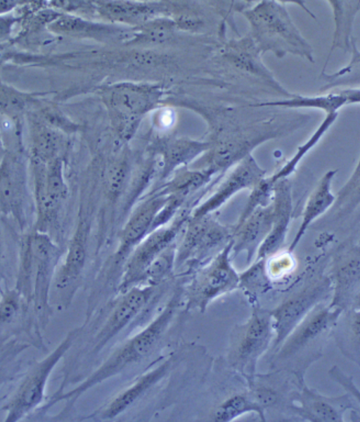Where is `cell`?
I'll return each mask as SVG.
<instances>
[{
  "label": "cell",
  "mask_w": 360,
  "mask_h": 422,
  "mask_svg": "<svg viewBox=\"0 0 360 422\" xmlns=\"http://www.w3.org/2000/svg\"><path fill=\"white\" fill-rule=\"evenodd\" d=\"M25 234L30 255L32 309L37 325L44 333L53 314L50 291L53 277L63 252L49 234L32 229Z\"/></svg>",
  "instance_id": "obj_5"
},
{
  "label": "cell",
  "mask_w": 360,
  "mask_h": 422,
  "mask_svg": "<svg viewBox=\"0 0 360 422\" xmlns=\"http://www.w3.org/2000/svg\"><path fill=\"white\" fill-rule=\"evenodd\" d=\"M8 273L5 266L4 240L1 228L0 226V290L5 286H11L8 283Z\"/></svg>",
  "instance_id": "obj_27"
},
{
  "label": "cell",
  "mask_w": 360,
  "mask_h": 422,
  "mask_svg": "<svg viewBox=\"0 0 360 422\" xmlns=\"http://www.w3.org/2000/svg\"><path fill=\"white\" fill-rule=\"evenodd\" d=\"M273 219L271 229L258 248L259 257L278 250L283 245L291 216L290 187L285 179L276 181L273 188Z\"/></svg>",
  "instance_id": "obj_15"
},
{
  "label": "cell",
  "mask_w": 360,
  "mask_h": 422,
  "mask_svg": "<svg viewBox=\"0 0 360 422\" xmlns=\"http://www.w3.org/2000/svg\"><path fill=\"white\" fill-rule=\"evenodd\" d=\"M267 324L263 319L256 318L247 331L241 347V354L247 356L259 346L266 335Z\"/></svg>",
  "instance_id": "obj_23"
},
{
  "label": "cell",
  "mask_w": 360,
  "mask_h": 422,
  "mask_svg": "<svg viewBox=\"0 0 360 422\" xmlns=\"http://www.w3.org/2000/svg\"><path fill=\"white\" fill-rule=\"evenodd\" d=\"M233 241L201 269L187 290V307L203 306L210 299L227 289L236 281V275L229 262Z\"/></svg>",
  "instance_id": "obj_11"
},
{
  "label": "cell",
  "mask_w": 360,
  "mask_h": 422,
  "mask_svg": "<svg viewBox=\"0 0 360 422\" xmlns=\"http://www.w3.org/2000/svg\"><path fill=\"white\" fill-rule=\"evenodd\" d=\"M176 355L172 354L153 369L141 375L134 383L116 395L101 411V418L112 419L143 397L151 388L168 375L176 364Z\"/></svg>",
  "instance_id": "obj_14"
},
{
  "label": "cell",
  "mask_w": 360,
  "mask_h": 422,
  "mask_svg": "<svg viewBox=\"0 0 360 422\" xmlns=\"http://www.w3.org/2000/svg\"><path fill=\"white\" fill-rule=\"evenodd\" d=\"M273 219V205L259 206L243 222L237 224L233 235L231 250L252 251L260 245L269 234Z\"/></svg>",
  "instance_id": "obj_16"
},
{
  "label": "cell",
  "mask_w": 360,
  "mask_h": 422,
  "mask_svg": "<svg viewBox=\"0 0 360 422\" xmlns=\"http://www.w3.org/2000/svg\"><path fill=\"white\" fill-rule=\"evenodd\" d=\"M247 407V402L241 397H234L219 407L214 414L218 421H225L232 418Z\"/></svg>",
  "instance_id": "obj_25"
},
{
  "label": "cell",
  "mask_w": 360,
  "mask_h": 422,
  "mask_svg": "<svg viewBox=\"0 0 360 422\" xmlns=\"http://www.w3.org/2000/svg\"><path fill=\"white\" fill-rule=\"evenodd\" d=\"M78 333L79 328L71 330L44 357L27 361L7 383L9 387L0 397V412L5 414L4 421H25L44 402L51 374L72 345Z\"/></svg>",
  "instance_id": "obj_3"
},
{
  "label": "cell",
  "mask_w": 360,
  "mask_h": 422,
  "mask_svg": "<svg viewBox=\"0 0 360 422\" xmlns=\"http://www.w3.org/2000/svg\"><path fill=\"white\" fill-rule=\"evenodd\" d=\"M308 302L309 301L306 298H300L289 303L282 309L278 317L280 336L283 335L286 332V329L289 328L297 318L305 310L309 305Z\"/></svg>",
  "instance_id": "obj_24"
},
{
  "label": "cell",
  "mask_w": 360,
  "mask_h": 422,
  "mask_svg": "<svg viewBox=\"0 0 360 422\" xmlns=\"http://www.w3.org/2000/svg\"><path fill=\"white\" fill-rule=\"evenodd\" d=\"M30 188L26 165L15 158L4 157L0 162V216L11 217L22 233L32 225Z\"/></svg>",
  "instance_id": "obj_7"
},
{
  "label": "cell",
  "mask_w": 360,
  "mask_h": 422,
  "mask_svg": "<svg viewBox=\"0 0 360 422\" xmlns=\"http://www.w3.org/2000/svg\"><path fill=\"white\" fill-rule=\"evenodd\" d=\"M167 200V196L160 189L136 206L120 232L113 260L115 267L120 264L124 267L132 250L150 232L154 220Z\"/></svg>",
  "instance_id": "obj_12"
},
{
  "label": "cell",
  "mask_w": 360,
  "mask_h": 422,
  "mask_svg": "<svg viewBox=\"0 0 360 422\" xmlns=\"http://www.w3.org/2000/svg\"><path fill=\"white\" fill-rule=\"evenodd\" d=\"M310 409L316 416L324 421H336L338 416L335 410L328 403L317 400L313 402Z\"/></svg>",
  "instance_id": "obj_26"
},
{
  "label": "cell",
  "mask_w": 360,
  "mask_h": 422,
  "mask_svg": "<svg viewBox=\"0 0 360 422\" xmlns=\"http://www.w3.org/2000/svg\"><path fill=\"white\" fill-rule=\"evenodd\" d=\"M6 27L7 24L6 21H4L2 19H0V34L4 32V30L6 29Z\"/></svg>",
  "instance_id": "obj_28"
},
{
  "label": "cell",
  "mask_w": 360,
  "mask_h": 422,
  "mask_svg": "<svg viewBox=\"0 0 360 422\" xmlns=\"http://www.w3.org/2000/svg\"><path fill=\"white\" fill-rule=\"evenodd\" d=\"M0 339H17L42 352L47 350L32 307L13 286L0 290Z\"/></svg>",
  "instance_id": "obj_8"
},
{
  "label": "cell",
  "mask_w": 360,
  "mask_h": 422,
  "mask_svg": "<svg viewBox=\"0 0 360 422\" xmlns=\"http://www.w3.org/2000/svg\"><path fill=\"white\" fill-rule=\"evenodd\" d=\"M182 292L176 291L160 313L142 331L117 347L105 360L74 388L53 398H47L44 408L50 410L60 402L65 406L56 414L63 421L69 415L77 399L86 390L117 375L153 355L169 335L181 305Z\"/></svg>",
  "instance_id": "obj_1"
},
{
  "label": "cell",
  "mask_w": 360,
  "mask_h": 422,
  "mask_svg": "<svg viewBox=\"0 0 360 422\" xmlns=\"http://www.w3.org/2000/svg\"><path fill=\"white\" fill-rule=\"evenodd\" d=\"M202 149V145L193 143H177L165 153L159 172L161 179H167L176 170L184 167Z\"/></svg>",
  "instance_id": "obj_20"
},
{
  "label": "cell",
  "mask_w": 360,
  "mask_h": 422,
  "mask_svg": "<svg viewBox=\"0 0 360 422\" xmlns=\"http://www.w3.org/2000/svg\"><path fill=\"white\" fill-rule=\"evenodd\" d=\"M86 236L80 222L70 239L62 262L55 271L50 291V302L60 309H67L77 292L86 258Z\"/></svg>",
  "instance_id": "obj_10"
},
{
  "label": "cell",
  "mask_w": 360,
  "mask_h": 422,
  "mask_svg": "<svg viewBox=\"0 0 360 422\" xmlns=\"http://www.w3.org/2000/svg\"><path fill=\"white\" fill-rule=\"evenodd\" d=\"M34 219L32 229L51 237L60 229L63 205L68 195L63 164L58 158L47 165L31 161Z\"/></svg>",
  "instance_id": "obj_4"
},
{
  "label": "cell",
  "mask_w": 360,
  "mask_h": 422,
  "mask_svg": "<svg viewBox=\"0 0 360 422\" xmlns=\"http://www.w3.org/2000/svg\"><path fill=\"white\" fill-rule=\"evenodd\" d=\"M262 170L252 159L240 163L220 184L216 191L204 202L191 211V217L210 215L238 191L253 188L264 178Z\"/></svg>",
  "instance_id": "obj_13"
},
{
  "label": "cell",
  "mask_w": 360,
  "mask_h": 422,
  "mask_svg": "<svg viewBox=\"0 0 360 422\" xmlns=\"http://www.w3.org/2000/svg\"><path fill=\"white\" fill-rule=\"evenodd\" d=\"M176 247V262L183 264L203 259L213 250H221L231 241L230 231L210 215L189 216Z\"/></svg>",
  "instance_id": "obj_9"
},
{
  "label": "cell",
  "mask_w": 360,
  "mask_h": 422,
  "mask_svg": "<svg viewBox=\"0 0 360 422\" xmlns=\"http://www.w3.org/2000/svg\"><path fill=\"white\" fill-rule=\"evenodd\" d=\"M191 210L181 209L172 222L148 233L132 250L123 267L117 287L123 293L140 283L141 277L151 262L167 248L175 243L188 219Z\"/></svg>",
  "instance_id": "obj_6"
},
{
  "label": "cell",
  "mask_w": 360,
  "mask_h": 422,
  "mask_svg": "<svg viewBox=\"0 0 360 422\" xmlns=\"http://www.w3.org/2000/svg\"><path fill=\"white\" fill-rule=\"evenodd\" d=\"M176 247V244L174 243L151 262L144 271L139 284L159 286L169 277L175 267Z\"/></svg>",
  "instance_id": "obj_21"
},
{
  "label": "cell",
  "mask_w": 360,
  "mask_h": 422,
  "mask_svg": "<svg viewBox=\"0 0 360 422\" xmlns=\"http://www.w3.org/2000/svg\"><path fill=\"white\" fill-rule=\"evenodd\" d=\"M214 174L208 170L181 167L174 172L160 190L167 196L185 200L211 179Z\"/></svg>",
  "instance_id": "obj_18"
},
{
  "label": "cell",
  "mask_w": 360,
  "mask_h": 422,
  "mask_svg": "<svg viewBox=\"0 0 360 422\" xmlns=\"http://www.w3.org/2000/svg\"><path fill=\"white\" fill-rule=\"evenodd\" d=\"M158 286L150 284L132 286L101 307L102 309L92 324L95 333L91 338L77 351L68 350L64 354L61 383L67 381L83 362L97 357L111 340L143 314L148 305L156 300Z\"/></svg>",
  "instance_id": "obj_2"
},
{
  "label": "cell",
  "mask_w": 360,
  "mask_h": 422,
  "mask_svg": "<svg viewBox=\"0 0 360 422\" xmlns=\"http://www.w3.org/2000/svg\"><path fill=\"white\" fill-rule=\"evenodd\" d=\"M335 172L326 173L309 196L305 205L302 220L288 250L295 249L308 226L323 213L332 204L335 197L330 191L331 181Z\"/></svg>",
  "instance_id": "obj_17"
},
{
  "label": "cell",
  "mask_w": 360,
  "mask_h": 422,
  "mask_svg": "<svg viewBox=\"0 0 360 422\" xmlns=\"http://www.w3.org/2000/svg\"><path fill=\"white\" fill-rule=\"evenodd\" d=\"M127 164L117 162L110 165L105 172V190L110 198L115 199L124 191L129 177Z\"/></svg>",
  "instance_id": "obj_22"
},
{
  "label": "cell",
  "mask_w": 360,
  "mask_h": 422,
  "mask_svg": "<svg viewBox=\"0 0 360 422\" xmlns=\"http://www.w3.org/2000/svg\"><path fill=\"white\" fill-rule=\"evenodd\" d=\"M19 340L0 339V390L17 375L23 367L21 354L28 349V345Z\"/></svg>",
  "instance_id": "obj_19"
}]
</instances>
